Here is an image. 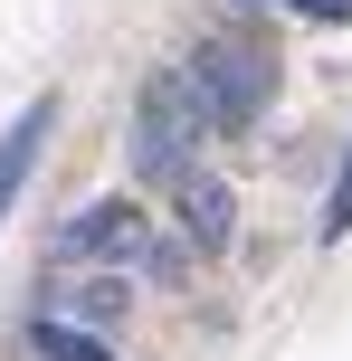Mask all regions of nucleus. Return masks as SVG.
<instances>
[{
    "label": "nucleus",
    "mask_w": 352,
    "mask_h": 361,
    "mask_svg": "<svg viewBox=\"0 0 352 361\" xmlns=\"http://www.w3.org/2000/svg\"><path fill=\"white\" fill-rule=\"evenodd\" d=\"M57 247H67V257H133V267H152V276H181V247H162V238L143 228L133 200H95Z\"/></svg>",
    "instance_id": "nucleus-3"
},
{
    "label": "nucleus",
    "mask_w": 352,
    "mask_h": 361,
    "mask_svg": "<svg viewBox=\"0 0 352 361\" xmlns=\"http://www.w3.org/2000/svg\"><path fill=\"white\" fill-rule=\"evenodd\" d=\"M286 10H305V19H334V29H352V0H286Z\"/></svg>",
    "instance_id": "nucleus-9"
},
{
    "label": "nucleus",
    "mask_w": 352,
    "mask_h": 361,
    "mask_svg": "<svg viewBox=\"0 0 352 361\" xmlns=\"http://www.w3.org/2000/svg\"><path fill=\"white\" fill-rule=\"evenodd\" d=\"M29 352H38V361H114L105 343H95V333H76V324H57V314H48V324H38V333H29Z\"/></svg>",
    "instance_id": "nucleus-6"
},
{
    "label": "nucleus",
    "mask_w": 352,
    "mask_h": 361,
    "mask_svg": "<svg viewBox=\"0 0 352 361\" xmlns=\"http://www.w3.org/2000/svg\"><path fill=\"white\" fill-rule=\"evenodd\" d=\"M67 314H86V324H114L124 314V276H86V286H67ZM57 314V324H67Z\"/></svg>",
    "instance_id": "nucleus-7"
},
{
    "label": "nucleus",
    "mask_w": 352,
    "mask_h": 361,
    "mask_svg": "<svg viewBox=\"0 0 352 361\" xmlns=\"http://www.w3.org/2000/svg\"><path fill=\"white\" fill-rule=\"evenodd\" d=\"M48 124H57V105L38 95L29 114H19L10 133H0V219H10V200H19V180H29V162H38V143H48Z\"/></svg>",
    "instance_id": "nucleus-5"
},
{
    "label": "nucleus",
    "mask_w": 352,
    "mask_h": 361,
    "mask_svg": "<svg viewBox=\"0 0 352 361\" xmlns=\"http://www.w3.org/2000/svg\"><path fill=\"white\" fill-rule=\"evenodd\" d=\"M210 133H219V124H210V105L190 95V76L171 67V76H152V86H143V143H133V162L171 190L181 171H200V143H210Z\"/></svg>",
    "instance_id": "nucleus-1"
},
{
    "label": "nucleus",
    "mask_w": 352,
    "mask_h": 361,
    "mask_svg": "<svg viewBox=\"0 0 352 361\" xmlns=\"http://www.w3.org/2000/svg\"><path fill=\"white\" fill-rule=\"evenodd\" d=\"M324 238H352V143H343V171H334V200H324Z\"/></svg>",
    "instance_id": "nucleus-8"
},
{
    "label": "nucleus",
    "mask_w": 352,
    "mask_h": 361,
    "mask_svg": "<svg viewBox=\"0 0 352 361\" xmlns=\"http://www.w3.org/2000/svg\"><path fill=\"white\" fill-rule=\"evenodd\" d=\"M171 209H181V228H190V247H229V228H238V200H229V180L210 171V162L171 180Z\"/></svg>",
    "instance_id": "nucleus-4"
},
{
    "label": "nucleus",
    "mask_w": 352,
    "mask_h": 361,
    "mask_svg": "<svg viewBox=\"0 0 352 361\" xmlns=\"http://www.w3.org/2000/svg\"><path fill=\"white\" fill-rule=\"evenodd\" d=\"M190 95L210 105V124H257L267 114V95H277V57L267 48H248V38H200V57H190Z\"/></svg>",
    "instance_id": "nucleus-2"
}]
</instances>
